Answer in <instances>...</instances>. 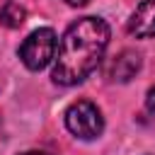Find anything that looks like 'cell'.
<instances>
[{"label": "cell", "mask_w": 155, "mask_h": 155, "mask_svg": "<svg viewBox=\"0 0 155 155\" xmlns=\"http://www.w3.org/2000/svg\"><path fill=\"white\" fill-rule=\"evenodd\" d=\"M10 5H12V0H0V19L5 17V12L10 10Z\"/></svg>", "instance_id": "obj_8"}, {"label": "cell", "mask_w": 155, "mask_h": 155, "mask_svg": "<svg viewBox=\"0 0 155 155\" xmlns=\"http://www.w3.org/2000/svg\"><path fill=\"white\" fill-rule=\"evenodd\" d=\"M65 126L75 138L92 140L104 131V119H102V111L97 109V104H92L87 99H78L65 109Z\"/></svg>", "instance_id": "obj_3"}, {"label": "cell", "mask_w": 155, "mask_h": 155, "mask_svg": "<svg viewBox=\"0 0 155 155\" xmlns=\"http://www.w3.org/2000/svg\"><path fill=\"white\" fill-rule=\"evenodd\" d=\"M145 109L150 111V114H155V85L148 90V94H145Z\"/></svg>", "instance_id": "obj_7"}, {"label": "cell", "mask_w": 155, "mask_h": 155, "mask_svg": "<svg viewBox=\"0 0 155 155\" xmlns=\"http://www.w3.org/2000/svg\"><path fill=\"white\" fill-rule=\"evenodd\" d=\"M138 68H140V56L136 53V51H121L119 56H114V61L109 63V78L114 80V82H128L136 73H138Z\"/></svg>", "instance_id": "obj_5"}, {"label": "cell", "mask_w": 155, "mask_h": 155, "mask_svg": "<svg viewBox=\"0 0 155 155\" xmlns=\"http://www.w3.org/2000/svg\"><path fill=\"white\" fill-rule=\"evenodd\" d=\"M19 155H48V153H44V150H27V153H19Z\"/></svg>", "instance_id": "obj_10"}, {"label": "cell", "mask_w": 155, "mask_h": 155, "mask_svg": "<svg viewBox=\"0 0 155 155\" xmlns=\"http://www.w3.org/2000/svg\"><path fill=\"white\" fill-rule=\"evenodd\" d=\"M58 51V39L51 27H39L34 29L19 46V58L29 70H41L48 63H53Z\"/></svg>", "instance_id": "obj_2"}, {"label": "cell", "mask_w": 155, "mask_h": 155, "mask_svg": "<svg viewBox=\"0 0 155 155\" xmlns=\"http://www.w3.org/2000/svg\"><path fill=\"white\" fill-rule=\"evenodd\" d=\"M0 22H5L7 27H17V24H22V22H24V10H22V7H17V5H10V10L5 12V17H2Z\"/></svg>", "instance_id": "obj_6"}, {"label": "cell", "mask_w": 155, "mask_h": 155, "mask_svg": "<svg viewBox=\"0 0 155 155\" xmlns=\"http://www.w3.org/2000/svg\"><path fill=\"white\" fill-rule=\"evenodd\" d=\"M128 34L136 39H153L155 36V0H143L131 19H128Z\"/></svg>", "instance_id": "obj_4"}, {"label": "cell", "mask_w": 155, "mask_h": 155, "mask_svg": "<svg viewBox=\"0 0 155 155\" xmlns=\"http://www.w3.org/2000/svg\"><path fill=\"white\" fill-rule=\"evenodd\" d=\"M68 5H73V7H82V5H87L90 0H65Z\"/></svg>", "instance_id": "obj_9"}, {"label": "cell", "mask_w": 155, "mask_h": 155, "mask_svg": "<svg viewBox=\"0 0 155 155\" xmlns=\"http://www.w3.org/2000/svg\"><path fill=\"white\" fill-rule=\"evenodd\" d=\"M107 44H109V24L102 17L75 19L58 41L51 70L53 82L65 87L82 82L99 65Z\"/></svg>", "instance_id": "obj_1"}]
</instances>
